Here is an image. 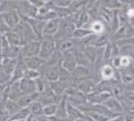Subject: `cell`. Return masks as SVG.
Masks as SVG:
<instances>
[{
	"label": "cell",
	"instance_id": "f35d334b",
	"mask_svg": "<svg viewBox=\"0 0 134 121\" xmlns=\"http://www.w3.org/2000/svg\"><path fill=\"white\" fill-rule=\"evenodd\" d=\"M5 90H6V84L5 85H0V99L2 98V96H4Z\"/></svg>",
	"mask_w": 134,
	"mask_h": 121
},
{
	"label": "cell",
	"instance_id": "f546056e",
	"mask_svg": "<svg viewBox=\"0 0 134 121\" xmlns=\"http://www.w3.org/2000/svg\"><path fill=\"white\" fill-rule=\"evenodd\" d=\"M85 116L87 117L89 119L93 121H108L109 118L100 114H98L96 112H92V111H89V112H86L85 113Z\"/></svg>",
	"mask_w": 134,
	"mask_h": 121
},
{
	"label": "cell",
	"instance_id": "5b68a950",
	"mask_svg": "<svg viewBox=\"0 0 134 121\" xmlns=\"http://www.w3.org/2000/svg\"><path fill=\"white\" fill-rule=\"evenodd\" d=\"M113 95L109 92H103V91H95L91 94L87 95V103L91 104H103Z\"/></svg>",
	"mask_w": 134,
	"mask_h": 121
},
{
	"label": "cell",
	"instance_id": "e0dca14e",
	"mask_svg": "<svg viewBox=\"0 0 134 121\" xmlns=\"http://www.w3.org/2000/svg\"><path fill=\"white\" fill-rule=\"evenodd\" d=\"M67 114H68V118L70 121H75L77 119H80L85 117V114L77 106L69 104L68 101H67Z\"/></svg>",
	"mask_w": 134,
	"mask_h": 121
},
{
	"label": "cell",
	"instance_id": "484cf974",
	"mask_svg": "<svg viewBox=\"0 0 134 121\" xmlns=\"http://www.w3.org/2000/svg\"><path fill=\"white\" fill-rule=\"evenodd\" d=\"M31 116L29 108H22L20 111L16 113L14 116L10 117L9 120H19V121H25L29 117Z\"/></svg>",
	"mask_w": 134,
	"mask_h": 121
},
{
	"label": "cell",
	"instance_id": "d6a6232c",
	"mask_svg": "<svg viewBox=\"0 0 134 121\" xmlns=\"http://www.w3.org/2000/svg\"><path fill=\"white\" fill-rule=\"evenodd\" d=\"M10 116L5 108H0V121H9Z\"/></svg>",
	"mask_w": 134,
	"mask_h": 121
},
{
	"label": "cell",
	"instance_id": "44dd1931",
	"mask_svg": "<svg viewBox=\"0 0 134 121\" xmlns=\"http://www.w3.org/2000/svg\"><path fill=\"white\" fill-rule=\"evenodd\" d=\"M7 38V41L10 47H21L23 45V42L21 38L19 37V35L15 33V32H9L7 35H5Z\"/></svg>",
	"mask_w": 134,
	"mask_h": 121
},
{
	"label": "cell",
	"instance_id": "74e56055",
	"mask_svg": "<svg viewBox=\"0 0 134 121\" xmlns=\"http://www.w3.org/2000/svg\"><path fill=\"white\" fill-rule=\"evenodd\" d=\"M35 120H36V121H52L49 117H44V116L36 117V118H35Z\"/></svg>",
	"mask_w": 134,
	"mask_h": 121
},
{
	"label": "cell",
	"instance_id": "8d00e7d4",
	"mask_svg": "<svg viewBox=\"0 0 134 121\" xmlns=\"http://www.w3.org/2000/svg\"><path fill=\"white\" fill-rule=\"evenodd\" d=\"M108 121H124L123 114H121V116H118V117H113V118H110Z\"/></svg>",
	"mask_w": 134,
	"mask_h": 121
},
{
	"label": "cell",
	"instance_id": "7a4b0ae2",
	"mask_svg": "<svg viewBox=\"0 0 134 121\" xmlns=\"http://www.w3.org/2000/svg\"><path fill=\"white\" fill-rule=\"evenodd\" d=\"M40 41H31L26 43L25 45L21 48V54L22 60L27 59V58L37 57L40 55Z\"/></svg>",
	"mask_w": 134,
	"mask_h": 121
},
{
	"label": "cell",
	"instance_id": "1f68e13d",
	"mask_svg": "<svg viewBox=\"0 0 134 121\" xmlns=\"http://www.w3.org/2000/svg\"><path fill=\"white\" fill-rule=\"evenodd\" d=\"M104 3H105L104 5L106 6V8H108L109 10H114L115 9H118L123 5L120 1H106Z\"/></svg>",
	"mask_w": 134,
	"mask_h": 121
},
{
	"label": "cell",
	"instance_id": "ee69618b",
	"mask_svg": "<svg viewBox=\"0 0 134 121\" xmlns=\"http://www.w3.org/2000/svg\"><path fill=\"white\" fill-rule=\"evenodd\" d=\"M89 120H90V121H93V120H91V119H89Z\"/></svg>",
	"mask_w": 134,
	"mask_h": 121
},
{
	"label": "cell",
	"instance_id": "6da1fadb",
	"mask_svg": "<svg viewBox=\"0 0 134 121\" xmlns=\"http://www.w3.org/2000/svg\"><path fill=\"white\" fill-rule=\"evenodd\" d=\"M56 47V42L54 36L53 35H43L42 41H40V57L44 61L51 59L54 54Z\"/></svg>",
	"mask_w": 134,
	"mask_h": 121
},
{
	"label": "cell",
	"instance_id": "cb8c5ba5",
	"mask_svg": "<svg viewBox=\"0 0 134 121\" xmlns=\"http://www.w3.org/2000/svg\"><path fill=\"white\" fill-rule=\"evenodd\" d=\"M4 108L9 114L10 117H12V116H14L18 111H20L21 109H22V108L19 106V104H17V101H11V100H7V101H6Z\"/></svg>",
	"mask_w": 134,
	"mask_h": 121
},
{
	"label": "cell",
	"instance_id": "83f0119b",
	"mask_svg": "<svg viewBox=\"0 0 134 121\" xmlns=\"http://www.w3.org/2000/svg\"><path fill=\"white\" fill-rule=\"evenodd\" d=\"M104 25L101 22L99 21H95V22H91L90 23V27L89 30H91L92 33L95 34V35H102L103 32H104Z\"/></svg>",
	"mask_w": 134,
	"mask_h": 121
},
{
	"label": "cell",
	"instance_id": "603a6c76",
	"mask_svg": "<svg viewBox=\"0 0 134 121\" xmlns=\"http://www.w3.org/2000/svg\"><path fill=\"white\" fill-rule=\"evenodd\" d=\"M120 55L129 57L134 62V44H126L120 46Z\"/></svg>",
	"mask_w": 134,
	"mask_h": 121
},
{
	"label": "cell",
	"instance_id": "52a82bcc",
	"mask_svg": "<svg viewBox=\"0 0 134 121\" xmlns=\"http://www.w3.org/2000/svg\"><path fill=\"white\" fill-rule=\"evenodd\" d=\"M19 84H20V88L23 95L33 94L37 92L36 80H31L24 77L19 81Z\"/></svg>",
	"mask_w": 134,
	"mask_h": 121
},
{
	"label": "cell",
	"instance_id": "e575fe53",
	"mask_svg": "<svg viewBox=\"0 0 134 121\" xmlns=\"http://www.w3.org/2000/svg\"><path fill=\"white\" fill-rule=\"evenodd\" d=\"M123 117L124 121H134V112L130 110L125 111L123 114Z\"/></svg>",
	"mask_w": 134,
	"mask_h": 121
},
{
	"label": "cell",
	"instance_id": "d6986e66",
	"mask_svg": "<svg viewBox=\"0 0 134 121\" xmlns=\"http://www.w3.org/2000/svg\"><path fill=\"white\" fill-rule=\"evenodd\" d=\"M63 68L66 69L68 72H69L70 74H73L74 70L77 67V62L76 60L73 56H68L64 61L62 62V64H61Z\"/></svg>",
	"mask_w": 134,
	"mask_h": 121
},
{
	"label": "cell",
	"instance_id": "2e32d148",
	"mask_svg": "<svg viewBox=\"0 0 134 121\" xmlns=\"http://www.w3.org/2000/svg\"><path fill=\"white\" fill-rule=\"evenodd\" d=\"M17 59H12V58H4L2 61V64H1V67H2L3 71H4L10 77L12 74L15 71L16 67H17Z\"/></svg>",
	"mask_w": 134,
	"mask_h": 121
},
{
	"label": "cell",
	"instance_id": "7402d4cb",
	"mask_svg": "<svg viewBox=\"0 0 134 121\" xmlns=\"http://www.w3.org/2000/svg\"><path fill=\"white\" fill-rule=\"evenodd\" d=\"M90 74H91L90 69L87 66L83 65H77V67L73 72V75L81 79H87L86 77H88Z\"/></svg>",
	"mask_w": 134,
	"mask_h": 121
},
{
	"label": "cell",
	"instance_id": "8fae6325",
	"mask_svg": "<svg viewBox=\"0 0 134 121\" xmlns=\"http://www.w3.org/2000/svg\"><path fill=\"white\" fill-rule=\"evenodd\" d=\"M61 65L58 64H53L52 66L48 67L45 72V79L51 83H54L59 80V75H60Z\"/></svg>",
	"mask_w": 134,
	"mask_h": 121
},
{
	"label": "cell",
	"instance_id": "8992f818",
	"mask_svg": "<svg viewBox=\"0 0 134 121\" xmlns=\"http://www.w3.org/2000/svg\"><path fill=\"white\" fill-rule=\"evenodd\" d=\"M76 88L87 96L96 91L97 84H95L91 79H81L80 82L77 83Z\"/></svg>",
	"mask_w": 134,
	"mask_h": 121
},
{
	"label": "cell",
	"instance_id": "b9f144b4",
	"mask_svg": "<svg viewBox=\"0 0 134 121\" xmlns=\"http://www.w3.org/2000/svg\"><path fill=\"white\" fill-rule=\"evenodd\" d=\"M1 104H2V100L0 99V107H1Z\"/></svg>",
	"mask_w": 134,
	"mask_h": 121
},
{
	"label": "cell",
	"instance_id": "ba28073f",
	"mask_svg": "<svg viewBox=\"0 0 134 121\" xmlns=\"http://www.w3.org/2000/svg\"><path fill=\"white\" fill-rule=\"evenodd\" d=\"M3 21L5 24L9 26V28H15L19 23H20V18L19 14L15 10H9L6 11L3 14Z\"/></svg>",
	"mask_w": 134,
	"mask_h": 121
},
{
	"label": "cell",
	"instance_id": "4316f807",
	"mask_svg": "<svg viewBox=\"0 0 134 121\" xmlns=\"http://www.w3.org/2000/svg\"><path fill=\"white\" fill-rule=\"evenodd\" d=\"M92 31L89 29L86 28H76L74 30L73 35H72V37L75 38V39H85V37L89 36L90 35H92Z\"/></svg>",
	"mask_w": 134,
	"mask_h": 121
},
{
	"label": "cell",
	"instance_id": "30bf717a",
	"mask_svg": "<svg viewBox=\"0 0 134 121\" xmlns=\"http://www.w3.org/2000/svg\"><path fill=\"white\" fill-rule=\"evenodd\" d=\"M99 48H97V47L94 46H87L83 49V55L85 56V58L89 62V63L95 64L98 62V58H99L98 51H99Z\"/></svg>",
	"mask_w": 134,
	"mask_h": 121
},
{
	"label": "cell",
	"instance_id": "4fadbf2b",
	"mask_svg": "<svg viewBox=\"0 0 134 121\" xmlns=\"http://www.w3.org/2000/svg\"><path fill=\"white\" fill-rule=\"evenodd\" d=\"M21 10L28 18H37L38 14V9H37L30 1H23L20 2Z\"/></svg>",
	"mask_w": 134,
	"mask_h": 121
},
{
	"label": "cell",
	"instance_id": "5bb4252c",
	"mask_svg": "<svg viewBox=\"0 0 134 121\" xmlns=\"http://www.w3.org/2000/svg\"><path fill=\"white\" fill-rule=\"evenodd\" d=\"M22 61L25 62L27 69L38 70V71H40V69L41 68V66L44 65V62H45L44 60L41 59L40 56L32 57V58H27V59H24V60H22Z\"/></svg>",
	"mask_w": 134,
	"mask_h": 121
},
{
	"label": "cell",
	"instance_id": "ab89813d",
	"mask_svg": "<svg viewBox=\"0 0 134 121\" xmlns=\"http://www.w3.org/2000/svg\"><path fill=\"white\" fill-rule=\"evenodd\" d=\"M75 121H90L89 120V118L87 117H82V118H80V119H77V120H75Z\"/></svg>",
	"mask_w": 134,
	"mask_h": 121
},
{
	"label": "cell",
	"instance_id": "4dcf8cb0",
	"mask_svg": "<svg viewBox=\"0 0 134 121\" xmlns=\"http://www.w3.org/2000/svg\"><path fill=\"white\" fill-rule=\"evenodd\" d=\"M54 3L56 8L66 9L67 7H70L72 1H70V0H56V1H54Z\"/></svg>",
	"mask_w": 134,
	"mask_h": 121
},
{
	"label": "cell",
	"instance_id": "277c9868",
	"mask_svg": "<svg viewBox=\"0 0 134 121\" xmlns=\"http://www.w3.org/2000/svg\"><path fill=\"white\" fill-rule=\"evenodd\" d=\"M61 21H62V19L57 17L45 22L43 35H53V36H54L58 33V31H59V28H60L61 25Z\"/></svg>",
	"mask_w": 134,
	"mask_h": 121
},
{
	"label": "cell",
	"instance_id": "836d02e7",
	"mask_svg": "<svg viewBox=\"0 0 134 121\" xmlns=\"http://www.w3.org/2000/svg\"><path fill=\"white\" fill-rule=\"evenodd\" d=\"M9 79V75H8L6 73L3 71L2 67L0 68V85H5L7 81Z\"/></svg>",
	"mask_w": 134,
	"mask_h": 121
},
{
	"label": "cell",
	"instance_id": "7c38bea8",
	"mask_svg": "<svg viewBox=\"0 0 134 121\" xmlns=\"http://www.w3.org/2000/svg\"><path fill=\"white\" fill-rule=\"evenodd\" d=\"M115 74L116 70L110 63H104L99 70V75L102 80H114L115 77Z\"/></svg>",
	"mask_w": 134,
	"mask_h": 121
},
{
	"label": "cell",
	"instance_id": "9c48e42d",
	"mask_svg": "<svg viewBox=\"0 0 134 121\" xmlns=\"http://www.w3.org/2000/svg\"><path fill=\"white\" fill-rule=\"evenodd\" d=\"M26 22L30 25V27L33 30L34 34L36 35L37 37H42L45 22L38 20L37 18H28L26 20Z\"/></svg>",
	"mask_w": 134,
	"mask_h": 121
},
{
	"label": "cell",
	"instance_id": "9a60e30c",
	"mask_svg": "<svg viewBox=\"0 0 134 121\" xmlns=\"http://www.w3.org/2000/svg\"><path fill=\"white\" fill-rule=\"evenodd\" d=\"M38 97H40V93L36 92L33 94H25L23 95L20 99L17 101V104H19L21 108H27L33 104L34 101H38Z\"/></svg>",
	"mask_w": 134,
	"mask_h": 121
},
{
	"label": "cell",
	"instance_id": "d4e9b609",
	"mask_svg": "<svg viewBox=\"0 0 134 121\" xmlns=\"http://www.w3.org/2000/svg\"><path fill=\"white\" fill-rule=\"evenodd\" d=\"M76 39H66L64 41H62L59 45V51L61 52H69V51L74 49L75 46H76Z\"/></svg>",
	"mask_w": 134,
	"mask_h": 121
},
{
	"label": "cell",
	"instance_id": "ffe728a7",
	"mask_svg": "<svg viewBox=\"0 0 134 121\" xmlns=\"http://www.w3.org/2000/svg\"><path fill=\"white\" fill-rule=\"evenodd\" d=\"M43 104L40 103V101H34L31 105L29 106V110H30V114L33 117H38L43 116Z\"/></svg>",
	"mask_w": 134,
	"mask_h": 121
},
{
	"label": "cell",
	"instance_id": "d590c367",
	"mask_svg": "<svg viewBox=\"0 0 134 121\" xmlns=\"http://www.w3.org/2000/svg\"><path fill=\"white\" fill-rule=\"evenodd\" d=\"M124 88H125V90L134 92V80L130 83L127 84V85H124Z\"/></svg>",
	"mask_w": 134,
	"mask_h": 121
},
{
	"label": "cell",
	"instance_id": "3957f363",
	"mask_svg": "<svg viewBox=\"0 0 134 121\" xmlns=\"http://www.w3.org/2000/svg\"><path fill=\"white\" fill-rule=\"evenodd\" d=\"M103 104H104L111 112L117 114V116L123 114L124 112L126 111L125 106L121 103L120 100L117 99V98H115V97H114V96L110 97L109 99H108Z\"/></svg>",
	"mask_w": 134,
	"mask_h": 121
},
{
	"label": "cell",
	"instance_id": "f1b7e54d",
	"mask_svg": "<svg viewBox=\"0 0 134 121\" xmlns=\"http://www.w3.org/2000/svg\"><path fill=\"white\" fill-rule=\"evenodd\" d=\"M57 106H58V104L44 105V107H43V116L46 117H54L56 113V110H57Z\"/></svg>",
	"mask_w": 134,
	"mask_h": 121
},
{
	"label": "cell",
	"instance_id": "ac0fdd59",
	"mask_svg": "<svg viewBox=\"0 0 134 121\" xmlns=\"http://www.w3.org/2000/svg\"><path fill=\"white\" fill-rule=\"evenodd\" d=\"M22 96H23V93H22V91H21L19 81L13 82V83H12V85H11V86H9V99H8V100H11V101H17Z\"/></svg>",
	"mask_w": 134,
	"mask_h": 121
},
{
	"label": "cell",
	"instance_id": "60d3db41",
	"mask_svg": "<svg viewBox=\"0 0 134 121\" xmlns=\"http://www.w3.org/2000/svg\"><path fill=\"white\" fill-rule=\"evenodd\" d=\"M2 37L3 36H0V51H2Z\"/></svg>",
	"mask_w": 134,
	"mask_h": 121
},
{
	"label": "cell",
	"instance_id": "7bdbcfd3",
	"mask_svg": "<svg viewBox=\"0 0 134 121\" xmlns=\"http://www.w3.org/2000/svg\"><path fill=\"white\" fill-rule=\"evenodd\" d=\"M9 121H19V120H9Z\"/></svg>",
	"mask_w": 134,
	"mask_h": 121
}]
</instances>
